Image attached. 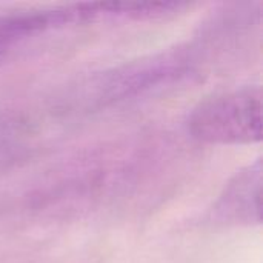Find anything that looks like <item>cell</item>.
<instances>
[{
	"mask_svg": "<svg viewBox=\"0 0 263 263\" xmlns=\"http://www.w3.org/2000/svg\"><path fill=\"white\" fill-rule=\"evenodd\" d=\"M188 133L205 145L236 146L262 140V88L237 86L199 102L188 116Z\"/></svg>",
	"mask_w": 263,
	"mask_h": 263,
	"instance_id": "6da1fadb",
	"label": "cell"
},
{
	"mask_svg": "<svg viewBox=\"0 0 263 263\" xmlns=\"http://www.w3.org/2000/svg\"><path fill=\"white\" fill-rule=\"evenodd\" d=\"M100 20L99 2L0 11V62L45 34Z\"/></svg>",
	"mask_w": 263,
	"mask_h": 263,
	"instance_id": "7a4b0ae2",
	"label": "cell"
},
{
	"mask_svg": "<svg viewBox=\"0 0 263 263\" xmlns=\"http://www.w3.org/2000/svg\"><path fill=\"white\" fill-rule=\"evenodd\" d=\"M190 59L180 51L163 52L148 60L123 66L106 74L99 83L100 100H119L166 85L190 69Z\"/></svg>",
	"mask_w": 263,
	"mask_h": 263,
	"instance_id": "3957f363",
	"label": "cell"
},
{
	"mask_svg": "<svg viewBox=\"0 0 263 263\" xmlns=\"http://www.w3.org/2000/svg\"><path fill=\"white\" fill-rule=\"evenodd\" d=\"M262 160L239 170L219 194L213 220L228 227H254L262 222Z\"/></svg>",
	"mask_w": 263,
	"mask_h": 263,
	"instance_id": "277c9868",
	"label": "cell"
},
{
	"mask_svg": "<svg viewBox=\"0 0 263 263\" xmlns=\"http://www.w3.org/2000/svg\"><path fill=\"white\" fill-rule=\"evenodd\" d=\"M20 146V131L9 120L0 117V166L11 160Z\"/></svg>",
	"mask_w": 263,
	"mask_h": 263,
	"instance_id": "5b68a950",
	"label": "cell"
}]
</instances>
